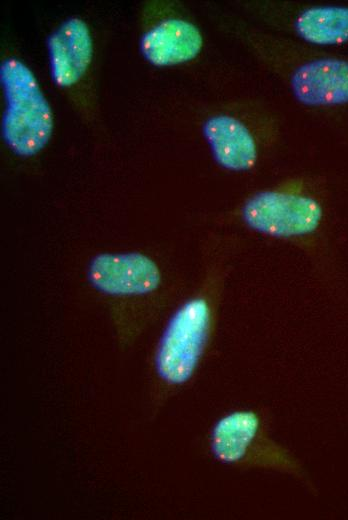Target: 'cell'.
Masks as SVG:
<instances>
[{"label":"cell","mask_w":348,"mask_h":520,"mask_svg":"<svg viewBox=\"0 0 348 520\" xmlns=\"http://www.w3.org/2000/svg\"><path fill=\"white\" fill-rule=\"evenodd\" d=\"M230 29L298 103L313 108L348 104V59L319 54L245 19L232 22Z\"/></svg>","instance_id":"1"},{"label":"cell","mask_w":348,"mask_h":520,"mask_svg":"<svg viewBox=\"0 0 348 520\" xmlns=\"http://www.w3.org/2000/svg\"><path fill=\"white\" fill-rule=\"evenodd\" d=\"M201 130L219 166L232 172H246L276 142L281 124L270 108L244 101L210 114Z\"/></svg>","instance_id":"2"},{"label":"cell","mask_w":348,"mask_h":520,"mask_svg":"<svg viewBox=\"0 0 348 520\" xmlns=\"http://www.w3.org/2000/svg\"><path fill=\"white\" fill-rule=\"evenodd\" d=\"M0 83L5 98L1 132L17 155L40 152L53 132V113L33 71L19 58L7 57L0 64Z\"/></svg>","instance_id":"3"},{"label":"cell","mask_w":348,"mask_h":520,"mask_svg":"<svg viewBox=\"0 0 348 520\" xmlns=\"http://www.w3.org/2000/svg\"><path fill=\"white\" fill-rule=\"evenodd\" d=\"M240 7L251 23L308 46L348 42V6L345 5L246 0Z\"/></svg>","instance_id":"4"},{"label":"cell","mask_w":348,"mask_h":520,"mask_svg":"<svg viewBox=\"0 0 348 520\" xmlns=\"http://www.w3.org/2000/svg\"><path fill=\"white\" fill-rule=\"evenodd\" d=\"M324 215L322 201L300 183L258 191L244 201L240 210L248 228L277 238L313 235Z\"/></svg>","instance_id":"5"},{"label":"cell","mask_w":348,"mask_h":520,"mask_svg":"<svg viewBox=\"0 0 348 520\" xmlns=\"http://www.w3.org/2000/svg\"><path fill=\"white\" fill-rule=\"evenodd\" d=\"M213 455L225 464L274 468L299 474L295 459L263 433L253 410H239L222 417L210 436Z\"/></svg>","instance_id":"6"},{"label":"cell","mask_w":348,"mask_h":520,"mask_svg":"<svg viewBox=\"0 0 348 520\" xmlns=\"http://www.w3.org/2000/svg\"><path fill=\"white\" fill-rule=\"evenodd\" d=\"M210 323L211 309L203 298L188 300L174 313L156 354V368L164 381L179 385L191 378L203 354Z\"/></svg>","instance_id":"7"},{"label":"cell","mask_w":348,"mask_h":520,"mask_svg":"<svg viewBox=\"0 0 348 520\" xmlns=\"http://www.w3.org/2000/svg\"><path fill=\"white\" fill-rule=\"evenodd\" d=\"M204 47L199 27L189 18L167 7L142 34L139 50L156 67H170L197 58Z\"/></svg>","instance_id":"8"},{"label":"cell","mask_w":348,"mask_h":520,"mask_svg":"<svg viewBox=\"0 0 348 520\" xmlns=\"http://www.w3.org/2000/svg\"><path fill=\"white\" fill-rule=\"evenodd\" d=\"M88 278L104 293L139 295L155 290L161 275L155 262L143 254L104 253L91 261Z\"/></svg>","instance_id":"9"},{"label":"cell","mask_w":348,"mask_h":520,"mask_svg":"<svg viewBox=\"0 0 348 520\" xmlns=\"http://www.w3.org/2000/svg\"><path fill=\"white\" fill-rule=\"evenodd\" d=\"M47 50L54 84L62 89L74 86L92 62L93 40L89 26L80 17L66 19L48 36Z\"/></svg>","instance_id":"10"}]
</instances>
